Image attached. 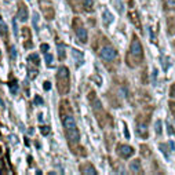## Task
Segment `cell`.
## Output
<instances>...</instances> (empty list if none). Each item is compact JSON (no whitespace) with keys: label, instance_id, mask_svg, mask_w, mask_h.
<instances>
[{"label":"cell","instance_id":"cell-1","mask_svg":"<svg viewBox=\"0 0 175 175\" xmlns=\"http://www.w3.org/2000/svg\"><path fill=\"white\" fill-rule=\"evenodd\" d=\"M57 88H58V92L61 95H65L69 92V69L66 66H61L57 72Z\"/></svg>","mask_w":175,"mask_h":175},{"label":"cell","instance_id":"cell-2","mask_svg":"<svg viewBox=\"0 0 175 175\" xmlns=\"http://www.w3.org/2000/svg\"><path fill=\"white\" fill-rule=\"evenodd\" d=\"M130 55L134 57V58H136L139 62H141L142 58H143V48H142V44H141V42H139V39L135 36H134L132 40H131Z\"/></svg>","mask_w":175,"mask_h":175},{"label":"cell","instance_id":"cell-3","mask_svg":"<svg viewBox=\"0 0 175 175\" xmlns=\"http://www.w3.org/2000/svg\"><path fill=\"white\" fill-rule=\"evenodd\" d=\"M99 57L105 62H112V61H114V59L117 58V53H116V50H114L113 47H110V46H105V47L99 51Z\"/></svg>","mask_w":175,"mask_h":175},{"label":"cell","instance_id":"cell-4","mask_svg":"<svg viewBox=\"0 0 175 175\" xmlns=\"http://www.w3.org/2000/svg\"><path fill=\"white\" fill-rule=\"evenodd\" d=\"M65 134H66V139L69 143L76 145L79 141H80V132H79L77 128H73V130H65Z\"/></svg>","mask_w":175,"mask_h":175},{"label":"cell","instance_id":"cell-5","mask_svg":"<svg viewBox=\"0 0 175 175\" xmlns=\"http://www.w3.org/2000/svg\"><path fill=\"white\" fill-rule=\"evenodd\" d=\"M117 155L123 158H128L130 156L134 155V149L130 145H119L117 146Z\"/></svg>","mask_w":175,"mask_h":175},{"label":"cell","instance_id":"cell-6","mask_svg":"<svg viewBox=\"0 0 175 175\" xmlns=\"http://www.w3.org/2000/svg\"><path fill=\"white\" fill-rule=\"evenodd\" d=\"M136 134L141 138H147L149 136V134H147V124L145 121H141L139 117H138V124H136Z\"/></svg>","mask_w":175,"mask_h":175},{"label":"cell","instance_id":"cell-7","mask_svg":"<svg viewBox=\"0 0 175 175\" xmlns=\"http://www.w3.org/2000/svg\"><path fill=\"white\" fill-rule=\"evenodd\" d=\"M62 123H64V128L65 130H73V128H77L76 125V120L72 114H68V116L62 117Z\"/></svg>","mask_w":175,"mask_h":175},{"label":"cell","instance_id":"cell-8","mask_svg":"<svg viewBox=\"0 0 175 175\" xmlns=\"http://www.w3.org/2000/svg\"><path fill=\"white\" fill-rule=\"evenodd\" d=\"M59 113H61V119L68 116V114H72V108H70L69 101L64 99L61 102V105H59Z\"/></svg>","mask_w":175,"mask_h":175},{"label":"cell","instance_id":"cell-9","mask_svg":"<svg viewBox=\"0 0 175 175\" xmlns=\"http://www.w3.org/2000/svg\"><path fill=\"white\" fill-rule=\"evenodd\" d=\"M75 31H76V35H77V39L80 40L81 43H87V40H88V33H87V29L83 28V26H79V28H76Z\"/></svg>","mask_w":175,"mask_h":175},{"label":"cell","instance_id":"cell-10","mask_svg":"<svg viewBox=\"0 0 175 175\" xmlns=\"http://www.w3.org/2000/svg\"><path fill=\"white\" fill-rule=\"evenodd\" d=\"M80 172L84 175H97V169L94 168V166L90 163H86L80 167Z\"/></svg>","mask_w":175,"mask_h":175},{"label":"cell","instance_id":"cell-11","mask_svg":"<svg viewBox=\"0 0 175 175\" xmlns=\"http://www.w3.org/2000/svg\"><path fill=\"white\" fill-rule=\"evenodd\" d=\"M28 9H26L25 6H24L22 3H20V9H18V20L22 21V22H25L26 20H28Z\"/></svg>","mask_w":175,"mask_h":175},{"label":"cell","instance_id":"cell-12","mask_svg":"<svg viewBox=\"0 0 175 175\" xmlns=\"http://www.w3.org/2000/svg\"><path fill=\"white\" fill-rule=\"evenodd\" d=\"M42 10L44 11V17H46V20H47V21L54 20V17H55V10H54L53 7L50 6V4L47 6V9H46V7H42Z\"/></svg>","mask_w":175,"mask_h":175},{"label":"cell","instance_id":"cell-13","mask_svg":"<svg viewBox=\"0 0 175 175\" xmlns=\"http://www.w3.org/2000/svg\"><path fill=\"white\" fill-rule=\"evenodd\" d=\"M130 171L132 174H142V169H141V161L139 160H134L131 161L130 164Z\"/></svg>","mask_w":175,"mask_h":175},{"label":"cell","instance_id":"cell-14","mask_svg":"<svg viewBox=\"0 0 175 175\" xmlns=\"http://www.w3.org/2000/svg\"><path fill=\"white\" fill-rule=\"evenodd\" d=\"M94 9V0H84L83 2V10L87 13H91Z\"/></svg>","mask_w":175,"mask_h":175},{"label":"cell","instance_id":"cell-15","mask_svg":"<svg viewBox=\"0 0 175 175\" xmlns=\"http://www.w3.org/2000/svg\"><path fill=\"white\" fill-rule=\"evenodd\" d=\"M130 18H131V21H132L134 25L141 31V21H139V18H138V14H136V13H130Z\"/></svg>","mask_w":175,"mask_h":175},{"label":"cell","instance_id":"cell-16","mask_svg":"<svg viewBox=\"0 0 175 175\" xmlns=\"http://www.w3.org/2000/svg\"><path fill=\"white\" fill-rule=\"evenodd\" d=\"M102 17H103V24H105V25H109V24L113 21V15H112L108 10H105V11H103Z\"/></svg>","mask_w":175,"mask_h":175},{"label":"cell","instance_id":"cell-17","mask_svg":"<svg viewBox=\"0 0 175 175\" xmlns=\"http://www.w3.org/2000/svg\"><path fill=\"white\" fill-rule=\"evenodd\" d=\"M57 53H58V58L59 59H65V58H66V54H65V46L64 44H58V47H57Z\"/></svg>","mask_w":175,"mask_h":175},{"label":"cell","instance_id":"cell-18","mask_svg":"<svg viewBox=\"0 0 175 175\" xmlns=\"http://www.w3.org/2000/svg\"><path fill=\"white\" fill-rule=\"evenodd\" d=\"M0 35L4 36L6 39H7V36H9V29H7V25L2 20H0Z\"/></svg>","mask_w":175,"mask_h":175},{"label":"cell","instance_id":"cell-19","mask_svg":"<svg viewBox=\"0 0 175 175\" xmlns=\"http://www.w3.org/2000/svg\"><path fill=\"white\" fill-rule=\"evenodd\" d=\"M72 54H73V57H75L76 64H77V65L83 62V54H81V53H79L77 50H75V48H73V50H72Z\"/></svg>","mask_w":175,"mask_h":175},{"label":"cell","instance_id":"cell-20","mask_svg":"<svg viewBox=\"0 0 175 175\" xmlns=\"http://www.w3.org/2000/svg\"><path fill=\"white\" fill-rule=\"evenodd\" d=\"M9 86H10V90H11V92H13V94H15V92L18 91V81L15 80V79H14V80H11V81H10V83H9Z\"/></svg>","mask_w":175,"mask_h":175},{"label":"cell","instance_id":"cell-21","mask_svg":"<svg viewBox=\"0 0 175 175\" xmlns=\"http://www.w3.org/2000/svg\"><path fill=\"white\" fill-rule=\"evenodd\" d=\"M166 9L168 10H175V0H163Z\"/></svg>","mask_w":175,"mask_h":175},{"label":"cell","instance_id":"cell-22","mask_svg":"<svg viewBox=\"0 0 175 175\" xmlns=\"http://www.w3.org/2000/svg\"><path fill=\"white\" fill-rule=\"evenodd\" d=\"M28 61L29 62H33L35 65H39L40 59H39V55H37V54H31V55L28 57Z\"/></svg>","mask_w":175,"mask_h":175},{"label":"cell","instance_id":"cell-23","mask_svg":"<svg viewBox=\"0 0 175 175\" xmlns=\"http://www.w3.org/2000/svg\"><path fill=\"white\" fill-rule=\"evenodd\" d=\"M141 153H142V156H147V157L152 155V153H150V149L146 146V145H141Z\"/></svg>","mask_w":175,"mask_h":175},{"label":"cell","instance_id":"cell-24","mask_svg":"<svg viewBox=\"0 0 175 175\" xmlns=\"http://www.w3.org/2000/svg\"><path fill=\"white\" fill-rule=\"evenodd\" d=\"M155 130H156V132H157V135H160L161 134V120H157V121H156Z\"/></svg>","mask_w":175,"mask_h":175},{"label":"cell","instance_id":"cell-25","mask_svg":"<svg viewBox=\"0 0 175 175\" xmlns=\"http://www.w3.org/2000/svg\"><path fill=\"white\" fill-rule=\"evenodd\" d=\"M166 146H167V145L161 143V145H160V150L164 153V155H166V157L168 158V157H169V150H167V147H166Z\"/></svg>","mask_w":175,"mask_h":175},{"label":"cell","instance_id":"cell-26","mask_svg":"<svg viewBox=\"0 0 175 175\" xmlns=\"http://www.w3.org/2000/svg\"><path fill=\"white\" fill-rule=\"evenodd\" d=\"M46 64H47L48 66L53 65V55H51V54H46Z\"/></svg>","mask_w":175,"mask_h":175},{"label":"cell","instance_id":"cell-27","mask_svg":"<svg viewBox=\"0 0 175 175\" xmlns=\"http://www.w3.org/2000/svg\"><path fill=\"white\" fill-rule=\"evenodd\" d=\"M40 50H42L44 54H47V53H48V50H50V46L46 44V43H43V44L40 46Z\"/></svg>","mask_w":175,"mask_h":175},{"label":"cell","instance_id":"cell-28","mask_svg":"<svg viewBox=\"0 0 175 175\" xmlns=\"http://www.w3.org/2000/svg\"><path fill=\"white\" fill-rule=\"evenodd\" d=\"M167 132H168V135H174V128H172V125L169 124H167Z\"/></svg>","mask_w":175,"mask_h":175},{"label":"cell","instance_id":"cell-29","mask_svg":"<svg viewBox=\"0 0 175 175\" xmlns=\"http://www.w3.org/2000/svg\"><path fill=\"white\" fill-rule=\"evenodd\" d=\"M35 103H36V105H43V99H42V97L36 95V97H35Z\"/></svg>","mask_w":175,"mask_h":175},{"label":"cell","instance_id":"cell-30","mask_svg":"<svg viewBox=\"0 0 175 175\" xmlns=\"http://www.w3.org/2000/svg\"><path fill=\"white\" fill-rule=\"evenodd\" d=\"M36 75H37V69H36V70H33L32 68H29V76H31V79H33Z\"/></svg>","mask_w":175,"mask_h":175},{"label":"cell","instance_id":"cell-31","mask_svg":"<svg viewBox=\"0 0 175 175\" xmlns=\"http://www.w3.org/2000/svg\"><path fill=\"white\" fill-rule=\"evenodd\" d=\"M40 131H42L44 135H47V134L50 132V128H48V127H44V125H43V127H40Z\"/></svg>","mask_w":175,"mask_h":175},{"label":"cell","instance_id":"cell-32","mask_svg":"<svg viewBox=\"0 0 175 175\" xmlns=\"http://www.w3.org/2000/svg\"><path fill=\"white\" fill-rule=\"evenodd\" d=\"M169 95H171L172 98H175V84H172V86H171V91H169Z\"/></svg>","mask_w":175,"mask_h":175},{"label":"cell","instance_id":"cell-33","mask_svg":"<svg viewBox=\"0 0 175 175\" xmlns=\"http://www.w3.org/2000/svg\"><path fill=\"white\" fill-rule=\"evenodd\" d=\"M43 87H44V90L47 91V90H50V88H51V83H50V81H46V83L43 84Z\"/></svg>","mask_w":175,"mask_h":175},{"label":"cell","instance_id":"cell-34","mask_svg":"<svg viewBox=\"0 0 175 175\" xmlns=\"http://www.w3.org/2000/svg\"><path fill=\"white\" fill-rule=\"evenodd\" d=\"M10 53H11V57H13V58H15V55H17V51H15L14 47L10 48Z\"/></svg>","mask_w":175,"mask_h":175},{"label":"cell","instance_id":"cell-35","mask_svg":"<svg viewBox=\"0 0 175 175\" xmlns=\"http://www.w3.org/2000/svg\"><path fill=\"white\" fill-rule=\"evenodd\" d=\"M14 32H15V36H17V24H15V21H14Z\"/></svg>","mask_w":175,"mask_h":175},{"label":"cell","instance_id":"cell-36","mask_svg":"<svg viewBox=\"0 0 175 175\" xmlns=\"http://www.w3.org/2000/svg\"><path fill=\"white\" fill-rule=\"evenodd\" d=\"M174 117H175V110H174Z\"/></svg>","mask_w":175,"mask_h":175},{"label":"cell","instance_id":"cell-37","mask_svg":"<svg viewBox=\"0 0 175 175\" xmlns=\"http://www.w3.org/2000/svg\"><path fill=\"white\" fill-rule=\"evenodd\" d=\"M174 46H175V42H174Z\"/></svg>","mask_w":175,"mask_h":175}]
</instances>
